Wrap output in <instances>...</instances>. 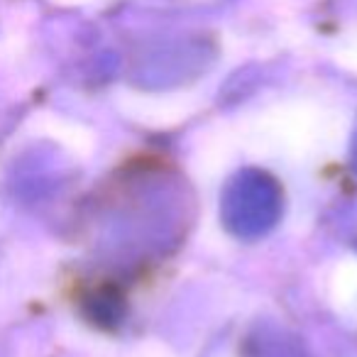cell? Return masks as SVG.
Here are the masks:
<instances>
[{
  "mask_svg": "<svg viewBox=\"0 0 357 357\" xmlns=\"http://www.w3.org/2000/svg\"><path fill=\"white\" fill-rule=\"evenodd\" d=\"M284 215V191L269 172L245 167L225 181L220 223L233 238L255 243L272 233Z\"/></svg>",
  "mask_w": 357,
  "mask_h": 357,
  "instance_id": "1",
  "label": "cell"
},
{
  "mask_svg": "<svg viewBox=\"0 0 357 357\" xmlns=\"http://www.w3.org/2000/svg\"><path fill=\"white\" fill-rule=\"evenodd\" d=\"M243 357H313L306 342L274 321H259L243 340Z\"/></svg>",
  "mask_w": 357,
  "mask_h": 357,
  "instance_id": "2",
  "label": "cell"
},
{
  "mask_svg": "<svg viewBox=\"0 0 357 357\" xmlns=\"http://www.w3.org/2000/svg\"><path fill=\"white\" fill-rule=\"evenodd\" d=\"M333 228H335L337 238L342 240V245H347V248L357 252V201L347 204L345 208L337 213Z\"/></svg>",
  "mask_w": 357,
  "mask_h": 357,
  "instance_id": "3",
  "label": "cell"
},
{
  "mask_svg": "<svg viewBox=\"0 0 357 357\" xmlns=\"http://www.w3.org/2000/svg\"><path fill=\"white\" fill-rule=\"evenodd\" d=\"M350 167H352V172L357 174V128H355V135H352V142H350Z\"/></svg>",
  "mask_w": 357,
  "mask_h": 357,
  "instance_id": "4",
  "label": "cell"
}]
</instances>
